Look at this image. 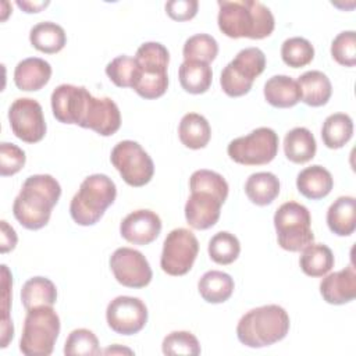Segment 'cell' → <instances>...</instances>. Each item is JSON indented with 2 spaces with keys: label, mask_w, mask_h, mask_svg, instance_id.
Segmentation results:
<instances>
[{
  "label": "cell",
  "mask_w": 356,
  "mask_h": 356,
  "mask_svg": "<svg viewBox=\"0 0 356 356\" xmlns=\"http://www.w3.org/2000/svg\"><path fill=\"white\" fill-rule=\"evenodd\" d=\"M178 78L185 92L200 95L209 90L213 81V71L210 64L200 61H184L179 65Z\"/></svg>",
  "instance_id": "f546056e"
},
{
  "label": "cell",
  "mask_w": 356,
  "mask_h": 356,
  "mask_svg": "<svg viewBox=\"0 0 356 356\" xmlns=\"http://www.w3.org/2000/svg\"><path fill=\"white\" fill-rule=\"evenodd\" d=\"M106 74L115 86L134 88L138 76V64L135 57L132 58L122 54L113 58L106 67Z\"/></svg>",
  "instance_id": "8d00e7d4"
},
{
  "label": "cell",
  "mask_w": 356,
  "mask_h": 356,
  "mask_svg": "<svg viewBox=\"0 0 356 356\" xmlns=\"http://www.w3.org/2000/svg\"><path fill=\"white\" fill-rule=\"evenodd\" d=\"M281 57L286 65L292 68H300L312 63L314 57V47L307 39L293 36L282 43Z\"/></svg>",
  "instance_id": "d590c367"
},
{
  "label": "cell",
  "mask_w": 356,
  "mask_h": 356,
  "mask_svg": "<svg viewBox=\"0 0 356 356\" xmlns=\"http://www.w3.org/2000/svg\"><path fill=\"white\" fill-rule=\"evenodd\" d=\"M61 196V186L49 174L28 177L13 204L15 220L26 229L43 228L51 216V209Z\"/></svg>",
  "instance_id": "6da1fadb"
},
{
  "label": "cell",
  "mask_w": 356,
  "mask_h": 356,
  "mask_svg": "<svg viewBox=\"0 0 356 356\" xmlns=\"http://www.w3.org/2000/svg\"><path fill=\"white\" fill-rule=\"evenodd\" d=\"M13 134L26 143H36L46 135V121L42 106L31 97L15 99L8 110Z\"/></svg>",
  "instance_id": "7c38bea8"
},
{
  "label": "cell",
  "mask_w": 356,
  "mask_h": 356,
  "mask_svg": "<svg viewBox=\"0 0 356 356\" xmlns=\"http://www.w3.org/2000/svg\"><path fill=\"white\" fill-rule=\"evenodd\" d=\"M199 8L196 0H171L165 3V13L174 21H189L192 19Z\"/></svg>",
  "instance_id": "ee69618b"
},
{
  "label": "cell",
  "mask_w": 356,
  "mask_h": 356,
  "mask_svg": "<svg viewBox=\"0 0 356 356\" xmlns=\"http://www.w3.org/2000/svg\"><path fill=\"white\" fill-rule=\"evenodd\" d=\"M79 127L89 128L102 136H110L121 127L120 108L110 97L90 96Z\"/></svg>",
  "instance_id": "2e32d148"
},
{
  "label": "cell",
  "mask_w": 356,
  "mask_h": 356,
  "mask_svg": "<svg viewBox=\"0 0 356 356\" xmlns=\"http://www.w3.org/2000/svg\"><path fill=\"white\" fill-rule=\"evenodd\" d=\"M129 353V355H132L134 352L131 350V349H127V348H120V346H117V345H114V346H111V348H107L106 350H104V353H107V355H113V353Z\"/></svg>",
  "instance_id": "7dc6e473"
},
{
  "label": "cell",
  "mask_w": 356,
  "mask_h": 356,
  "mask_svg": "<svg viewBox=\"0 0 356 356\" xmlns=\"http://www.w3.org/2000/svg\"><path fill=\"white\" fill-rule=\"evenodd\" d=\"M0 225H1L0 250H1V253H7V252H10L15 248L18 238H17V234H15L14 228L11 225H8V222L6 220H1Z\"/></svg>",
  "instance_id": "f6af8a7d"
},
{
  "label": "cell",
  "mask_w": 356,
  "mask_h": 356,
  "mask_svg": "<svg viewBox=\"0 0 356 356\" xmlns=\"http://www.w3.org/2000/svg\"><path fill=\"white\" fill-rule=\"evenodd\" d=\"M17 6L22 8L25 13H39L42 8L49 6V1H25V0H18Z\"/></svg>",
  "instance_id": "bcb514c9"
},
{
  "label": "cell",
  "mask_w": 356,
  "mask_h": 356,
  "mask_svg": "<svg viewBox=\"0 0 356 356\" xmlns=\"http://www.w3.org/2000/svg\"><path fill=\"white\" fill-rule=\"evenodd\" d=\"M31 44L46 54L58 53L67 43V35L63 26L56 22L43 21L32 26L29 32Z\"/></svg>",
  "instance_id": "83f0119b"
},
{
  "label": "cell",
  "mask_w": 356,
  "mask_h": 356,
  "mask_svg": "<svg viewBox=\"0 0 356 356\" xmlns=\"http://www.w3.org/2000/svg\"><path fill=\"white\" fill-rule=\"evenodd\" d=\"M108 327L121 335H134L139 332L147 323V307L134 296H117L106 310Z\"/></svg>",
  "instance_id": "5bb4252c"
},
{
  "label": "cell",
  "mask_w": 356,
  "mask_h": 356,
  "mask_svg": "<svg viewBox=\"0 0 356 356\" xmlns=\"http://www.w3.org/2000/svg\"><path fill=\"white\" fill-rule=\"evenodd\" d=\"M64 353L67 356H95L100 355L97 337L86 328H78L70 332L64 343Z\"/></svg>",
  "instance_id": "74e56055"
},
{
  "label": "cell",
  "mask_w": 356,
  "mask_h": 356,
  "mask_svg": "<svg viewBox=\"0 0 356 356\" xmlns=\"http://www.w3.org/2000/svg\"><path fill=\"white\" fill-rule=\"evenodd\" d=\"M320 293L330 305H345L356 298V270L350 263L346 268L325 275L320 282Z\"/></svg>",
  "instance_id": "d6986e66"
},
{
  "label": "cell",
  "mask_w": 356,
  "mask_h": 356,
  "mask_svg": "<svg viewBox=\"0 0 356 356\" xmlns=\"http://www.w3.org/2000/svg\"><path fill=\"white\" fill-rule=\"evenodd\" d=\"M331 54L338 64L345 67H353L356 64L355 31H343L338 33L331 43Z\"/></svg>",
  "instance_id": "b9f144b4"
},
{
  "label": "cell",
  "mask_w": 356,
  "mask_h": 356,
  "mask_svg": "<svg viewBox=\"0 0 356 356\" xmlns=\"http://www.w3.org/2000/svg\"><path fill=\"white\" fill-rule=\"evenodd\" d=\"M334 186L331 172L323 165L314 164L303 168L296 178V188L299 193L312 200L325 197Z\"/></svg>",
  "instance_id": "44dd1931"
},
{
  "label": "cell",
  "mask_w": 356,
  "mask_h": 356,
  "mask_svg": "<svg viewBox=\"0 0 356 356\" xmlns=\"http://www.w3.org/2000/svg\"><path fill=\"white\" fill-rule=\"evenodd\" d=\"M274 227L278 245L288 252H300L314 241L310 213L298 202H285L277 209Z\"/></svg>",
  "instance_id": "52a82bcc"
},
{
  "label": "cell",
  "mask_w": 356,
  "mask_h": 356,
  "mask_svg": "<svg viewBox=\"0 0 356 356\" xmlns=\"http://www.w3.org/2000/svg\"><path fill=\"white\" fill-rule=\"evenodd\" d=\"M56 300V285L46 277H32L22 285L21 302L26 310L39 306H53Z\"/></svg>",
  "instance_id": "4dcf8cb0"
},
{
  "label": "cell",
  "mask_w": 356,
  "mask_h": 356,
  "mask_svg": "<svg viewBox=\"0 0 356 356\" xmlns=\"http://www.w3.org/2000/svg\"><path fill=\"white\" fill-rule=\"evenodd\" d=\"M317 150L313 134L305 127L292 128L284 138V152L289 161L303 164L310 161Z\"/></svg>",
  "instance_id": "d4e9b609"
},
{
  "label": "cell",
  "mask_w": 356,
  "mask_h": 356,
  "mask_svg": "<svg viewBox=\"0 0 356 356\" xmlns=\"http://www.w3.org/2000/svg\"><path fill=\"white\" fill-rule=\"evenodd\" d=\"M189 189L196 191H207L218 196L222 202H225L228 196V184L224 177L211 170H196L189 178Z\"/></svg>",
  "instance_id": "ab89813d"
},
{
  "label": "cell",
  "mask_w": 356,
  "mask_h": 356,
  "mask_svg": "<svg viewBox=\"0 0 356 356\" xmlns=\"http://www.w3.org/2000/svg\"><path fill=\"white\" fill-rule=\"evenodd\" d=\"M110 160L121 178L131 186L146 185L154 174L152 157L134 140L118 142L111 150Z\"/></svg>",
  "instance_id": "30bf717a"
},
{
  "label": "cell",
  "mask_w": 356,
  "mask_h": 356,
  "mask_svg": "<svg viewBox=\"0 0 356 356\" xmlns=\"http://www.w3.org/2000/svg\"><path fill=\"white\" fill-rule=\"evenodd\" d=\"M227 153L231 160L243 165H263L274 160L278 153V135L268 127L253 129L228 143Z\"/></svg>",
  "instance_id": "9c48e42d"
},
{
  "label": "cell",
  "mask_w": 356,
  "mask_h": 356,
  "mask_svg": "<svg viewBox=\"0 0 356 356\" xmlns=\"http://www.w3.org/2000/svg\"><path fill=\"white\" fill-rule=\"evenodd\" d=\"M245 193L252 203L267 206L280 195V179L268 171L254 172L246 179Z\"/></svg>",
  "instance_id": "4316f807"
},
{
  "label": "cell",
  "mask_w": 356,
  "mask_h": 356,
  "mask_svg": "<svg viewBox=\"0 0 356 356\" xmlns=\"http://www.w3.org/2000/svg\"><path fill=\"white\" fill-rule=\"evenodd\" d=\"M178 135L184 146L197 150L207 146L211 136V128L203 115L197 113H188L181 118Z\"/></svg>",
  "instance_id": "484cf974"
},
{
  "label": "cell",
  "mask_w": 356,
  "mask_h": 356,
  "mask_svg": "<svg viewBox=\"0 0 356 356\" xmlns=\"http://www.w3.org/2000/svg\"><path fill=\"white\" fill-rule=\"evenodd\" d=\"M327 225L338 236H349L356 229V199L353 196H339L328 207Z\"/></svg>",
  "instance_id": "7402d4cb"
},
{
  "label": "cell",
  "mask_w": 356,
  "mask_h": 356,
  "mask_svg": "<svg viewBox=\"0 0 356 356\" xmlns=\"http://www.w3.org/2000/svg\"><path fill=\"white\" fill-rule=\"evenodd\" d=\"M299 264L309 277H323L334 267L332 250L323 243H310L302 249Z\"/></svg>",
  "instance_id": "1f68e13d"
},
{
  "label": "cell",
  "mask_w": 356,
  "mask_h": 356,
  "mask_svg": "<svg viewBox=\"0 0 356 356\" xmlns=\"http://www.w3.org/2000/svg\"><path fill=\"white\" fill-rule=\"evenodd\" d=\"M90 96L89 90L83 86L70 83L58 85L50 99L53 115L63 124L81 125Z\"/></svg>",
  "instance_id": "9a60e30c"
},
{
  "label": "cell",
  "mask_w": 356,
  "mask_h": 356,
  "mask_svg": "<svg viewBox=\"0 0 356 356\" xmlns=\"http://www.w3.org/2000/svg\"><path fill=\"white\" fill-rule=\"evenodd\" d=\"M218 7V28L228 38L263 39L274 31V15L260 1L220 0Z\"/></svg>",
  "instance_id": "7a4b0ae2"
},
{
  "label": "cell",
  "mask_w": 356,
  "mask_h": 356,
  "mask_svg": "<svg viewBox=\"0 0 356 356\" xmlns=\"http://www.w3.org/2000/svg\"><path fill=\"white\" fill-rule=\"evenodd\" d=\"M197 289L206 302L222 303L228 300L234 292V280L224 271L210 270L199 280Z\"/></svg>",
  "instance_id": "f1b7e54d"
},
{
  "label": "cell",
  "mask_w": 356,
  "mask_h": 356,
  "mask_svg": "<svg viewBox=\"0 0 356 356\" xmlns=\"http://www.w3.org/2000/svg\"><path fill=\"white\" fill-rule=\"evenodd\" d=\"M25 152L14 143L3 142L0 145V174L8 177L17 174L25 164Z\"/></svg>",
  "instance_id": "7bdbcfd3"
},
{
  "label": "cell",
  "mask_w": 356,
  "mask_h": 356,
  "mask_svg": "<svg viewBox=\"0 0 356 356\" xmlns=\"http://www.w3.org/2000/svg\"><path fill=\"white\" fill-rule=\"evenodd\" d=\"M209 256L217 264H231L241 253V243L238 238L227 231H220L209 241Z\"/></svg>",
  "instance_id": "836d02e7"
},
{
  "label": "cell",
  "mask_w": 356,
  "mask_h": 356,
  "mask_svg": "<svg viewBox=\"0 0 356 356\" xmlns=\"http://www.w3.org/2000/svg\"><path fill=\"white\" fill-rule=\"evenodd\" d=\"M164 355H200V343L197 338L189 331H172L170 332L161 343Z\"/></svg>",
  "instance_id": "f35d334b"
},
{
  "label": "cell",
  "mask_w": 356,
  "mask_h": 356,
  "mask_svg": "<svg viewBox=\"0 0 356 356\" xmlns=\"http://www.w3.org/2000/svg\"><path fill=\"white\" fill-rule=\"evenodd\" d=\"M222 203L211 192L202 189L191 191V196L185 204V218L192 228L207 229L218 221Z\"/></svg>",
  "instance_id": "e0dca14e"
},
{
  "label": "cell",
  "mask_w": 356,
  "mask_h": 356,
  "mask_svg": "<svg viewBox=\"0 0 356 356\" xmlns=\"http://www.w3.org/2000/svg\"><path fill=\"white\" fill-rule=\"evenodd\" d=\"M289 325V316L284 307L266 305L252 309L241 317L236 337L248 348H264L284 339Z\"/></svg>",
  "instance_id": "3957f363"
},
{
  "label": "cell",
  "mask_w": 356,
  "mask_h": 356,
  "mask_svg": "<svg viewBox=\"0 0 356 356\" xmlns=\"http://www.w3.org/2000/svg\"><path fill=\"white\" fill-rule=\"evenodd\" d=\"M266 56L259 47L242 49L232 61H229L220 75V85L229 97L246 95L253 81L264 71Z\"/></svg>",
  "instance_id": "ba28073f"
},
{
  "label": "cell",
  "mask_w": 356,
  "mask_h": 356,
  "mask_svg": "<svg viewBox=\"0 0 356 356\" xmlns=\"http://www.w3.org/2000/svg\"><path fill=\"white\" fill-rule=\"evenodd\" d=\"M11 274L6 264L1 266V338H0V348H7L8 342L14 337V325L10 318V303H11V286L13 280Z\"/></svg>",
  "instance_id": "60d3db41"
},
{
  "label": "cell",
  "mask_w": 356,
  "mask_h": 356,
  "mask_svg": "<svg viewBox=\"0 0 356 356\" xmlns=\"http://www.w3.org/2000/svg\"><path fill=\"white\" fill-rule=\"evenodd\" d=\"M161 231L160 217L147 209H139L129 213L120 224L121 236L134 245L152 243Z\"/></svg>",
  "instance_id": "ac0fdd59"
},
{
  "label": "cell",
  "mask_w": 356,
  "mask_h": 356,
  "mask_svg": "<svg viewBox=\"0 0 356 356\" xmlns=\"http://www.w3.org/2000/svg\"><path fill=\"white\" fill-rule=\"evenodd\" d=\"M199 253L195 234L186 228L172 229L164 239L160 266L168 275H185L193 266Z\"/></svg>",
  "instance_id": "8fae6325"
},
{
  "label": "cell",
  "mask_w": 356,
  "mask_h": 356,
  "mask_svg": "<svg viewBox=\"0 0 356 356\" xmlns=\"http://www.w3.org/2000/svg\"><path fill=\"white\" fill-rule=\"evenodd\" d=\"M135 60L138 76L132 89L143 99L163 96L168 88L170 53L167 47L159 42H146L138 47Z\"/></svg>",
  "instance_id": "5b68a950"
},
{
  "label": "cell",
  "mask_w": 356,
  "mask_h": 356,
  "mask_svg": "<svg viewBox=\"0 0 356 356\" xmlns=\"http://www.w3.org/2000/svg\"><path fill=\"white\" fill-rule=\"evenodd\" d=\"M117 196V188L104 174L86 177L70 203V214L78 225H93L111 206Z\"/></svg>",
  "instance_id": "277c9868"
},
{
  "label": "cell",
  "mask_w": 356,
  "mask_h": 356,
  "mask_svg": "<svg viewBox=\"0 0 356 356\" xmlns=\"http://www.w3.org/2000/svg\"><path fill=\"white\" fill-rule=\"evenodd\" d=\"M110 268L115 280L128 288H143L153 277L147 259L132 248L115 249L110 257Z\"/></svg>",
  "instance_id": "4fadbf2b"
},
{
  "label": "cell",
  "mask_w": 356,
  "mask_h": 356,
  "mask_svg": "<svg viewBox=\"0 0 356 356\" xmlns=\"http://www.w3.org/2000/svg\"><path fill=\"white\" fill-rule=\"evenodd\" d=\"M353 135V121L345 113H335L328 115L321 128V138L327 147L341 149Z\"/></svg>",
  "instance_id": "d6a6232c"
},
{
  "label": "cell",
  "mask_w": 356,
  "mask_h": 356,
  "mask_svg": "<svg viewBox=\"0 0 356 356\" xmlns=\"http://www.w3.org/2000/svg\"><path fill=\"white\" fill-rule=\"evenodd\" d=\"M266 100L277 108L293 107L300 102L298 82L288 75H274L264 83Z\"/></svg>",
  "instance_id": "cb8c5ba5"
},
{
  "label": "cell",
  "mask_w": 356,
  "mask_h": 356,
  "mask_svg": "<svg viewBox=\"0 0 356 356\" xmlns=\"http://www.w3.org/2000/svg\"><path fill=\"white\" fill-rule=\"evenodd\" d=\"M300 100L312 107L324 106L332 93V86L328 76L321 71H307L298 78Z\"/></svg>",
  "instance_id": "603a6c76"
},
{
  "label": "cell",
  "mask_w": 356,
  "mask_h": 356,
  "mask_svg": "<svg viewBox=\"0 0 356 356\" xmlns=\"http://www.w3.org/2000/svg\"><path fill=\"white\" fill-rule=\"evenodd\" d=\"M51 76L50 64L39 57H28L19 61L14 70V83L19 90L35 92L42 89Z\"/></svg>",
  "instance_id": "ffe728a7"
},
{
  "label": "cell",
  "mask_w": 356,
  "mask_h": 356,
  "mask_svg": "<svg viewBox=\"0 0 356 356\" xmlns=\"http://www.w3.org/2000/svg\"><path fill=\"white\" fill-rule=\"evenodd\" d=\"M218 53L217 40L207 33H196L186 39L182 54L184 61H200L210 64Z\"/></svg>",
  "instance_id": "e575fe53"
},
{
  "label": "cell",
  "mask_w": 356,
  "mask_h": 356,
  "mask_svg": "<svg viewBox=\"0 0 356 356\" xmlns=\"http://www.w3.org/2000/svg\"><path fill=\"white\" fill-rule=\"evenodd\" d=\"M60 334V317L53 306L26 310L19 350L26 356H49Z\"/></svg>",
  "instance_id": "8992f818"
}]
</instances>
